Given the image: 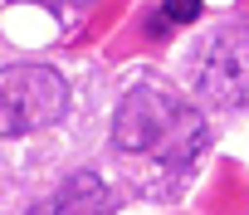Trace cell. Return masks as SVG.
Returning a JSON list of instances; mask_svg holds the SVG:
<instances>
[{
  "instance_id": "obj_1",
  "label": "cell",
  "mask_w": 249,
  "mask_h": 215,
  "mask_svg": "<svg viewBox=\"0 0 249 215\" xmlns=\"http://www.w3.org/2000/svg\"><path fill=\"white\" fill-rule=\"evenodd\" d=\"M210 142L196 108L157 83H137L112 113V147L127 157H157L161 166H191Z\"/></svg>"
},
{
  "instance_id": "obj_2",
  "label": "cell",
  "mask_w": 249,
  "mask_h": 215,
  "mask_svg": "<svg viewBox=\"0 0 249 215\" xmlns=\"http://www.w3.org/2000/svg\"><path fill=\"white\" fill-rule=\"evenodd\" d=\"M69 113V83L49 64L0 69V137H25Z\"/></svg>"
},
{
  "instance_id": "obj_3",
  "label": "cell",
  "mask_w": 249,
  "mask_h": 215,
  "mask_svg": "<svg viewBox=\"0 0 249 215\" xmlns=\"http://www.w3.org/2000/svg\"><path fill=\"white\" fill-rule=\"evenodd\" d=\"M196 93L215 108H249V30L220 25L196 49Z\"/></svg>"
},
{
  "instance_id": "obj_4",
  "label": "cell",
  "mask_w": 249,
  "mask_h": 215,
  "mask_svg": "<svg viewBox=\"0 0 249 215\" xmlns=\"http://www.w3.org/2000/svg\"><path fill=\"white\" fill-rule=\"evenodd\" d=\"M44 210H117V196H112L93 171H73Z\"/></svg>"
},
{
  "instance_id": "obj_5",
  "label": "cell",
  "mask_w": 249,
  "mask_h": 215,
  "mask_svg": "<svg viewBox=\"0 0 249 215\" xmlns=\"http://www.w3.org/2000/svg\"><path fill=\"white\" fill-rule=\"evenodd\" d=\"M200 0H161V20L166 25H196L200 20Z\"/></svg>"
},
{
  "instance_id": "obj_6",
  "label": "cell",
  "mask_w": 249,
  "mask_h": 215,
  "mask_svg": "<svg viewBox=\"0 0 249 215\" xmlns=\"http://www.w3.org/2000/svg\"><path fill=\"white\" fill-rule=\"evenodd\" d=\"M78 5H88V0H78Z\"/></svg>"
}]
</instances>
